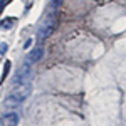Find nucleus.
<instances>
[{"mask_svg": "<svg viewBox=\"0 0 126 126\" xmlns=\"http://www.w3.org/2000/svg\"><path fill=\"white\" fill-rule=\"evenodd\" d=\"M52 30H54V25H52V22L50 20H47L42 27H39V32H37V40L39 42H42V40H46L52 34Z\"/></svg>", "mask_w": 126, "mask_h": 126, "instance_id": "nucleus-3", "label": "nucleus"}, {"mask_svg": "<svg viewBox=\"0 0 126 126\" xmlns=\"http://www.w3.org/2000/svg\"><path fill=\"white\" fill-rule=\"evenodd\" d=\"M0 123H2V126H17L19 125V114L17 113H7L2 116Z\"/></svg>", "mask_w": 126, "mask_h": 126, "instance_id": "nucleus-4", "label": "nucleus"}, {"mask_svg": "<svg viewBox=\"0 0 126 126\" xmlns=\"http://www.w3.org/2000/svg\"><path fill=\"white\" fill-rule=\"evenodd\" d=\"M22 101H24V97H20L19 94L12 93V94L3 101V106L5 108H19L20 104H22Z\"/></svg>", "mask_w": 126, "mask_h": 126, "instance_id": "nucleus-5", "label": "nucleus"}, {"mask_svg": "<svg viewBox=\"0 0 126 126\" xmlns=\"http://www.w3.org/2000/svg\"><path fill=\"white\" fill-rule=\"evenodd\" d=\"M10 66H12V62H10V61H5V69H3L2 81H5V79H7V74H9V71H10Z\"/></svg>", "mask_w": 126, "mask_h": 126, "instance_id": "nucleus-7", "label": "nucleus"}, {"mask_svg": "<svg viewBox=\"0 0 126 126\" xmlns=\"http://www.w3.org/2000/svg\"><path fill=\"white\" fill-rule=\"evenodd\" d=\"M30 76V66L27 64H22L17 71H15V74H14V78H12V82H14V86H19V84H24Z\"/></svg>", "mask_w": 126, "mask_h": 126, "instance_id": "nucleus-1", "label": "nucleus"}, {"mask_svg": "<svg viewBox=\"0 0 126 126\" xmlns=\"http://www.w3.org/2000/svg\"><path fill=\"white\" fill-rule=\"evenodd\" d=\"M42 54H44L42 47H35V49H32L29 54L25 56V61H24V64H27V66H32V64L39 62L40 57H42Z\"/></svg>", "mask_w": 126, "mask_h": 126, "instance_id": "nucleus-2", "label": "nucleus"}, {"mask_svg": "<svg viewBox=\"0 0 126 126\" xmlns=\"http://www.w3.org/2000/svg\"><path fill=\"white\" fill-rule=\"evenodd\" d=\"M7 52V44H0V54H5Z\"/></svg>", "mask_w": 126, "mask_h": 126, "instance_id": "nucleus-9", "label": "nucleus"}, {"mask_svg": "<svg viewBox=\"0 0 126 126\" xmlns=\"http://www.w3.org/2000/svg\"><path fill=\"white\" fill-rule=\"evenodd\" d=\"M7 3H9V0H2V2H0V14H2V12H3V9L7 7Z\"/></svg>", "mask_w": 126, "mask_h": 126, "instance_id": "nucleus-8", "label": "nucleus"}, {"mask_svg": "<svg viewBox=\"0 0 126 126\" xmlns=\"http://www.w3.org/2000/svg\"><path fill=\"white\" fill-rule=\"evenodd\" d=\"M15 24V19H12V17H9V19H3L2 22H0V27L2 29H5V30H9L12 29V25Z\"/></svg>", "mask_w": 126, "mask_h": 126, "instance_id": "nucleus-6", "label": "nucleus"}]
</instances>
